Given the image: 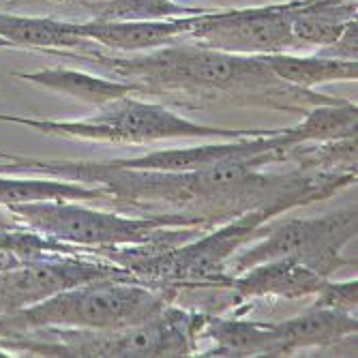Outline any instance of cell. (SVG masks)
<instances>
[{"instance_id": "cell-12", "label": "cell", "mask_w": 358, "mask_h": 358, "mask_svg": "<svg viewBox=\"0 0 358 358\" xmlns=\"http://www.w3.org/2000/svg\"><path fill=\"white\" fill-rule=\"evenodd\" d=\"M275 324L279 335V356H294L309 348H331L358 333V320L354 313L320 309L313 305L294 317Z\"/></svg>"}, {"instance_id": "cell-13", "label": "cell", "mask_w": 358, "mask_h": 358, "mask_svg": "<svg viewBox=\"0 0 358 358\" xmlns=\"http://www.w3.org/2000/svg\"><path fill=\"white\" fill-rule=\"evenodd\" d=\"M13 78L26 80L35 86H41L45 90H54L60 94H69L73 99L86 101L94 108L106 106L114 99L134 94L138 96V86L131 82H124L110 76H96L88 71L78 69H64V67H50V69H37V71H17Z\"/></svg>"}, {"instance_id": "cell-22", "label": "cell", "mask_w": 358, "mask_h": 358, "mask_svg": "<svg viewBox=\"0 0 358 358\" xmlns=\"http://www.w3.org/2000/svg\"><path fill=\"white\" fill-rule=\"evenodd\" d=\"M20 227H24L7 208L3 210L0 208V230H20Z\"/></svg>"}, {"instance_id": "cell-1", "label": "cell", "mask_w": 358, "mask_h": 358, "mask_svg": "<svg viewBox=\"0 0 358 358\" xmlns=\"http://www.w3.org/2000/svg\"><path fill=\"white\" fill-rule=\"evenodd\" d=\"M48 54L82 60L103 76L136 84L142 99L182 110L264 108L305 116L315 106L341 99L279 80L264 56L230 54L191 41L134 54L103 52L90 41L80 50H50Z\"/></svg>"}, {"instance_id": "cell-16", "label": "cell", "mask_w": 358, "mask_h": 358, "mask_svg": "<svg viewBox=\"0 0 358 358\" xmlns=\"http://www.w3.org/2000/svg\"><path fill=\"white\" fill-rule=\"evenodd\" d=\"M0 39L11 48L30 50H80L90 43L78 30V22H62L54 17H30L0 11Z\"/></svg>"}, {"instance_id": "cell-10", "label": "cell", "mask_w": 358, "mask_h": 358, "mask_svg": "<svg viewBox=\"0 0 358 358\" xmlns=\"http://www.w3.org/2000/svg\"><path fill=\"white\" fill-rule=\"evenodd\" d=\"M195 356L204 358H249L271 356L279 358V335L275 322H259L245 317H225L206 313L198 335Z\"/></svg>"}, {"instance_id": "cell-19", "label": "cell", "mask_w": 358, "mask_h": 358, "mask_svg": "<svg viewBox=\"0 0 358 358\" xmlns=\"http://www.w3.org/2000/svg\"><path fill=\"white\" fill-rule=\"evenodd\" d=\"M82 7L90 20L99 22H148V20H174L202 13V7H191L180 0H84Z\"/></svg>"}, {"instance_id": "cell-20", "label": "cell", "mask_w": 358, "mask_h": 358, "mask_svg": "<svg viewBox=\"0 0 358 358\" xmlns=\"http://www.w3.org/2000/svg\"><path fill=\"white\" fill-rule=\"evenodd\" d=\"M313 307L320 309H333L341 313H354L358 307V281L348 279V281H333L327 279L320 287L317 294L311 296Z\"/></svg>"}, {"instance_id": "cell-14", "label": "cell", "mask_w": 358, "mask_h": 358, "mask_svg": "<svg viewBox=\"0 0 358 358\" xmlns=\"http://www.w3.org/2000/svg\"><path fill=\"white\" fill-rule=\"evenodd\" d=\"M45 200H76V202H106L110 195L101 187H88L73 180H62L37 174H5L0 172V208L13 204H30Z\"/></svg>"}, {"instance_id": "cell-21", "label": "cell", "mask_w": 358, "mask_h": 358, "mask_svg": "<svg viewBox=\"0 0 358 358\" xmlns=\"http://www.w3.org/2000/svg\"><path fill=\"white\" fill-rule=\"evenodd\" d=\"M324 56H333V58H343V60H358V20L352 22L343 35L333 41L331 45H324L317 50Z\"/></svg>"}, {"instance_id": "cell-24", "label": "cell", "mask_w": 358, "mask_h": 358, "mask_svg": "<svg viewBox=\"0 0 358 358\" xmlns=\"http://www.w3.org/2000/svg\"><path fill=\"white\" fill-rule=\"evenodd\" d=\"M22 0H9V7H15V5H20Z\"/></svg>"}, {"instance_id": "cell-11", "label": "cell", "mask_w": 358, "mask_h": 358, "mask_svg": "<svg viewBox=\"0 0 358 358\" xmlns=\"http://www.w3.org/2000/svg\"><path fill=\"white\" fill-rule=\"evenodd\" d=\"M198 15V13H195ZM191 17V15H189ZM189 17L148 20V22H78L80 35L94 45L118 54L148 52L185 39Z\"/></svg>"}, {"instance_id": "cell-23", "label": "cell", "mask_w": 358, "mask_h": 358, "mask_svg": "<svg viewBox=\"0 0 358 358\" xmlns=\"http://www.w3.org/2000/svg\"><path fill=\"white\" fill-rule=\"evenodd\" d=\"M5 48H11V45H9L7 41H3V39H0V50H5Z\"/></svg>"}, {"instance_id": "cell-17", "label": "cell", "mask_w": 358, "mask_h": 358, "mask_svg": "<svg viewBox=\"0 0 358 358\" xmlns=\"http://www.w3.org/2000/svg\"><path fill=\"white\" fill-rule=\"evenodd\" d=\"M356 22V0H305L292 15L299 48H324L337 41Z\"/></svg>"}, {"instance_id": "cell-15", "label": "cell", "mask_w": 358, "mask_h": 358, "mask_svg": "<svg viewBox=\"0 0 358 358\" xmlns=\"http://www.w3.org/2000/svg\"><path fill=\"white\" fill-rule=\"evenodd\" d=\"M358 127V108L348 99L311 108L303 120L294 127L277 129L275 140L281 150H289L301 144L329 142L341 138H354Z\"/></svg>"}, {"instance_id": "cell-6", "label": "cell", "mask_w": 358, "mask_h": 358, "mask_svg": "<svg viewBox=\"0 0 358 358\" xmlns=\"http://www.w3.org/2000/svg\"><path fill=\"white\" fill-rule=\"evenodd\" d=\"M356 206L333 210L320 217H283L271 219L264 234L245 245L230 262L227 275L234 277L255 264L292 257L324 279L352 264L343 257V247L356 236Z\"/></svg>"}, {"instance_id": "cell-5", "label": "cell", "mask_w": 358, "mask_h": 358, "mask_svg": "<svg viewBox=\"0 0 358 358\" xmlns=\"http://www.w3.org/2000/svg\"><path fill=\"white\" fill-rule=\"evenodd\" d=\"M168 305L161 292L136 279H94L58 294L0 315V337L37 329H120L140 324Z\"/></svg>"}, {"instance_id": "cell-3", "label": "cell", "mask_w": 358, "mask_h": 358, "mask_svg": "<svg viewBox=\"0 0 358 358\" xmlns=\"http://www.w3.org/2000/svg\"><path fill=\"white\" fill-rule=\"evenodd\" d=\"M7 210L28 230L99 255L106 249L146 245L155 241L185 243L208 230V223L180 215L108 213L76 200H45L13 204Z\"/></svg>"}, {"instance_id": "cell-8", "label": "cell", "mask_w": 358, "mask_h": 358, "mask_svg": "<svg viewBox=\"0 0 358 358\" xmlns=\"http://www.w3.org/2000/svg\"><path fill=\"white\" fill-rule=\"evenodd\" d=\"M108 277L136 279L110 259L88 253L52 255L3 268L0 271V315L32 307L73 285Z\"/></svg>"}, {"instance_id": "cell-2", "label": "cell", "mask_w": 358, "mask_h": 358, "mask_svg": "<svg viewBox=\"0 0 358 358\" xmlns=\"http://www.w3.org/2000/svg\"><path fill=\"white\" fill-rule=\"evenodd\" d=\"M206 311L168 303L152 317L120 329H37L0 337L7 354L62 358H178L195 356Z\"/></svg>"}, {"instance_id": "cell-18", "label": "cell", "mask_w": 358, "mask_h": 358, "mask_svg": "<svg viewBox=\"0 0 358 358\" xmlns=\"http://www.w3.org/2000/svg\"><path fill=\"white\" fill-rule=\"evenodd\" d=\"M264 60L279 80L307 90H315V86L329 82H356L358 78V60L333 58L320 52L309 56L279 52L264 56Z\"/></svg>"}, {"instance_id": "cell-7", "label": "cell", "mask_w": 358, "mask_h": 358, "mask_svg": "<svg viewBox=\"0 0 358 358\" xmlns=\"http://www.w3.org/2000/svg\"><path fill=\"white\" fill-rule=\"evenodd\" d=\"M303 3L287 0L247 9H204L189 17L185 41L245 56L296 52L301 48L292 35V15Z\"/></svg>"}, {"instance_id": "cell-9", "label": "cell", "mask_w": 358, "mask_h": 358, "mask_svg": "<svg viewBox=\"0 0 358 358\" xmlns=\"http://www.w3.org/2000/svg\"><path fill=\"white\" fill-rule=\"evenodd\" d=\"M324 281L327 279L301 264L299 259L281 257L234 275L227 285V301L232 311L247 309L255 301L264 299L303 301L317 294Z\"/></svg>"}, {"instance_id": "cell-4", "label": "cell", "mask_w": 358, "mask_h": 358, "mask_svg": "<svg viewBox=\"0 0 358 358\" xmlns=\"http://www.w3.org/2000/svg\"><path fill=\"white\" fill-rule=\"evenodd\" d=\"M0 122L30 127L39 134L69 140L106 142L120 146H144L164 140H238L247 136H262L268 129H232L191 120L166 103L142 99V96H122L106 106H99L88 118L54 120V118H28L15 114H0Z\"/></svg>"}]
</instances>
